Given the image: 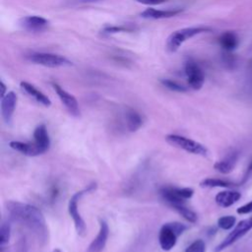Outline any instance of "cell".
Here are the masks:
<instances>
[{
	"instance_id": "8",
	"label": "cell",
	"mask_w": 252,
	"mask_h": 252,
	"mask_svg": "<svg viewBox=\"0 0 252 252\" xmlns=\"http://www.w3.org/2000/svg\"><path fill=\"white\" fill-rule=\"evenodd\" d=\"M185 75L190 88L200 90L205 81V75L200 66L193 60H188L185 64Z\"/></svg>"
},
{
	"instance_id": "32",
	"label": "cell",
	"mask_w": 252,
	"mask_h": 252,
	"mask_svg": "<svg viewBox=\"0 0 252 252\" xmlns=\"http://www.w3.org/2000/svg\"><path fill=\"white\" fill-rule=\"evenodd\" d=\"M251 171H252V161H250L249 165L247 166V170H246V172H247V173H250Z\"/></svg>"
},
{
	"instance_id": "30",
	"label": "cell",
	"mask_w": 252,
	"mask_h": 252,
	"mask_svg": "<svg viewBox=\"0 0 252 252\" xmlns=\"http://www.w3.org/2000/svg\"><path fill=\"white\" fill-rule=\"evenodd\" d=\"M136 1L144 5H158V4L164 3L166 0H136Z\"/></svg>"
},
{
	"instance_id": "16",
	"label": "cell",
	"mask_w": 252,
	"mask_h": 252,
	"mask_svg": "<svg viewBox=\"0 0 252 252\" xmlns=\"http://www.w3.org/2000/svg\"><path fill=\"white\" fill-rule=\"evenodd\" d=\"M23 91H25L30 96H32L33 99H35L37 102L44 106H50L51 101L47 95H45L43 93H41L39 90H37L34 86L28 82H21L20 84Z\"/></svg>"
},
{
	"instance_id": "9",
	"label": "cell",
	"mask_w": 252,
	"mask_h": 252,
	"mask_svg": "<svg viewBox=\"0 0 252 252\" xmlns=\"http://www.w3.org/2000/svg\"><path fill=\"white\" fill-rule=\"evenodd\" d=\"M52 87H53L54 91L56 92L57 95L59 96L60 100L62 101V103L68 109V111L74 116H79L80 108H79V103H78L76 97L73 94L66 92L62 87H60L56 83H52Z\"/></svg>"
},
{
	"instance_id": "21",
	"label": "cell",
	"mask_w": 252,
	"mask_h": 252,
	"mask_svg": "<svg viewBox=\"0 0 252 252\" xmlns=\"http://www.w3.org/2000/svg\"><path fill=\"white\" fill-rule=\"evenodd\" d=\"M200 186L206 187V188H214V187L227 188V187L233 186V183L223 179H219V178H206L200 182Z\"/></svg>"
},
{
	"instance_id": "13",
	"label": "cell",
	"mask_w": 252,
	"mask_h": 252,
	"mask_svg": "<svg viewBox=\"0 0 252 252\" xmlns=\"http://www.w3.org/2000/svg\"><path fill=\"white\" fill-rule=\"evenodd\" d=\"M9 146L13 150H15V151H17V152H19V153H21L25 156H29V157H35V156L43 154L34 142L33 143H28V142L12 141V142L9 143Z\"/></svg>"
},
{
	"instance_id": "31",
	"label": "cell",
	"mask_w": 252,
	"mask_h": 252,
	"mask_svg": "<svg viewBox=\"0 0 252 252\" xmlns=\"http://www.w3.org/2000/svg\"><path fill=\"white\" fill-rule=\"evenodd\" d=\"M0 86H1V97H3L6 94V86L2 81L0 83Z\"/></svg>"
},
{
	"instance_id": "17",
	"label": "cell",
	"mask_w": 252,
	"mask_h": 252,
	"mask_svg": "<svg viewBox=\"0 0 252 252\" xmlns=\"http://www.w3.org/2000/svg\"><path fill=\"white\" fill-rule=\"evenodd\" d=\"M181 9H172V10H157L154 8H148L141 13V17L145 19H165L171 18L179 13H181Z\"/></svg>"
},
{
	"instance_id": "10",
	"label": "cell",
	"mask_w": 252,
	"mask_h": 252,
	"mask_svg": "<svg viewBox=\"0 0 252 252\" xmlns=\"http://www.w3.org/2000/svg\"><path fill=\"white\" fill-rule=\"evenodd\" d=\"M17 104V94L14 92L7 93L3 97H1V113L6 124H11L13 119V114Z\"/></svg>"
},
{
	"instance_id": "7",
	"label": "cell",
	"mask_w": 252,
	"mask_h": 252,
	"mask_svg": "<svg viewBox=\"0 0 252 252\" xmlns=\"http://www.w3.org/2000/svg\"><path fill=\"white\" fill-rule=\"evenodd\" d=\"M252 229V217L240 220L229 234L215 248L214 252H221L226 247L233 244L235 241L244 236L249 230Z\"/></svg>"
},
{
	"instance_id": "2",
	"label": "cell",
	"mask_w": 252,
	"mask_h": 252,
	"mask_svg": "<svg viewBox=\"0 0 252 252\" xmlns=\"http://www.w3.org/2000/svg\"><path fill=\"white\" fill-rule=\"evenodd\" d=\"M187 229V225L181 222H167L164 223L158 233V242L162 250H171L177 241L178 236H180Z\"/></svg>"
},
{
	"instance_id": "23",
	"label": "cell",
	"mask_w": 252,
	"mask_h": 252,
	"mask_svg": "<svg viewBox=\"0 0 252 252\" xmlns=\"http://www.w3.org/2000/svg\"><path fill=\"white\" fill-rule=\"evenodd\" d=\"M235 222L236 219L234 216H223L218 220V226L221 229L228 230L235 225Z\"/></svg>"
},
{
	"instance_id": "11",
	"label": "cell",
	"mask_w": 252,
	"mask_h": 252,
	"mask_svg": "<svg viewBox=\"0 0 252 252\" xmlns=\"http://www.w3.org/2000/svg\"><path fill=\"white\" fill-rule=\"evenodd\" d=\"M109 235V227L104 220L99 219V230L96 237L92 241L88 248V252H101L105 247Z\"/></svg>"
},
{
	"instance_id": "3",
	"label": "cell",
	"mask_w": 252,
	"mask_h": 252,
	"mask_svg": "<svg viewBox=\"0 0 252 252\" xmlns=\"http://www.w3.org/2000/svg\"><path fill=\"white\" fill-rule=\"evenodd\" d=\"M209 31H210V28H207V27H190V28H184V29L175 31L168 36L166 41V48L168 51L174 52L187 39L199 33L206 32Z\"/></svg>"
},
{
	"instance_id": "28",
	"label": "cell",
	"mask_w": 252,
	"mask_h": 252,
	"mask_svg": "<svg viewBox=\"0 0 252 252\" xmlns=\"http://www.w3.org/2000/svg\"><path fill=\"white\" fill-rule=\"evenodd\" d=\"M237 214L239 215H246V214H250L252 213V201H250L249 203L239 207L237 210H236Z\"/></svg>"
},
{
	"instance_id": "4",
	"label": "cell",
	"mask_w": 252,
	"mask_h": 252,
	"mask_svg": "<svg viewBox=\"0 0 252 252\" xmlns=\"http://www.w3.org/2000/svg\"><path fill=\"white\" fill-rule=\"evenodd\" d=\"M95 188V184H91L88 186V188L82 190V191H79V192H76L75 194L72 195V197L70 198L69 200V203H68V212H69V215L71 216V218L73 219V221H74V224H75V228L77 230V233L80 235V236H85L86 232H87V225H86V222L85 220H83V218L81 217L80 213H79V210H78V202L79 200L81 199V197L87 192H90L92 190H94Z\"/></svg>"
},
{
	"instance_id": "34",
	"label": "cell",
	"mask_w": 252,
	"mask_h": 252,
	"mask_svg": "<svg viewBox=\"0 0 252 252\" xmlns=\"http://www.w3.org/2000/svg\"><path fill=\"white\" fill-rule=\"evenodd\" d=\"M83 2H95V1H98V0H82Z\"/></svg>"
},
{
	"instance_id": "24",
	"label": "cell",
	"mask_w": 252,
	"mask_h": 252,
	"mask_svg": "<svg viewBox=\"0 0 252 252\" xmlns=\"http://www.w3.org/2000/svg\"><path fill=\"white\" fill-rule=\"evenodd\" d=\"M160 82L165 88H167L170 91L178 92V93H184V92L187 91L186 87H184L183 85H181V84H179L175 81H172V80H169V79H162Z\"/></svg>"
},
{
	"instance_id": "5",
	"label": "cell",
	"mask_w": 252,
	"mask_h": 252,
	"mask_svg": "<svg viewBox=\"0 0 252 252\" xmlns=\"http://www.w3.org/2000/svg\"><path fill=\"white\" fill-rule=\"evenodd\" d=\"M165 141L178 149L184 150L187 153L193 154V155H198V156H207L208 154V149L202 145L199 142H196L194 140H191L189 138L176 135V134H169L165 136Z\"/></svg>"
},
{
	"instance_id": "18",
	"label": "cell",
	"mask_w": 252,
	"mask_h": 252,
	"mask_svg": "<svg viewBox=\"0 0 252 252\" xmlns=\"http://www.w3.org/2000/svg\"><path fill=\"white\" fill-rule=\"evenodd\" d=\"M236 160H237V155L235 153L230 154L227 157H225L223 159L215 162L214 168L222 174L230 173L235 166Z\"/></svg>"
},
{
	"instance_id": "15",
	"label": "cell",
	"mask_w": 252,
	"mask_h": 252,
	"mask_svg": "<svg viewBox=\"0 0 252 252\" xmlns=\"http://www.w3.org/2000/svg\"><path fill=\"white\" fill-rule=\"evenodd\" d=\"M241 198V194L238 191H221L219 192L216 197V203L222 208H227L235 204Z\"/></svg>"
},
{
	"instance_id": "33",
	"label": "cell",
	"mask_w": 252,
	"mask_h": 252,
	"mask_svg": "<svg viewBox=\"0 0 252 252\" xmlns=\"http://www.w3.org/2000/svg\"><path fill=\"white\" fill-rule=\"evenodd\" d=\"M51 252H63L61 249H59V248H56V249H54V250H52Z\"/></svg>"
},
{
	"instance_id": "6",
	"label": "cell",
	"mask_w": 252,
	"mask_h": 252,
	"mask_svg": "<svg viewBox=\"0 0 252 252\" xmlns=\"http://www.w3.org/2000/svg\"><path fill=\"white\" fill-rule=\"evenodd\" d=\"M28 59L37 65L56 68L62 66L72 65V62L68 60L66 57L54 54V53H46V52H35L32 53L28 56Z\"/></svg>"
},
{
	"instance_id": "22",
	"label": "cell",
	"mask_w": 252,
	"mask_h": 252,
	"mask_svg": "<svg viewBox=\"0 0 252 252\" xmlns=\"http://www.w3.org/2000/svg\"><path fill=\"white\" fill-rule=\"evenodd\" d=\"M179 215H181L186 220H188L189 222H196L197 221V214L195 212H193L192 210L188 209L185 204L184 205H176L172 207Z\"/></svg>"
},
{
	"instance_id": "19",
	"label": "cell",
	"mask_w": 252,
	"mask_h": 252,
	"mask_svg": "<svg viewBox=\"0 0 252 252\" xmlns=\"http://www.w3.org/2000/svg\"><path fill=\"white\" fill-rule=\"evenodd\" d=\"M125 121H126V127L130 132L137 131L143 124L141 115L134 109H128L126 111Z\"/></svg>"
},
{
	"instance_id": "25",
	"label": "cell",
	"mask_w": 252,
	"mask_h": 252,
	"mask_svg": "<svg viewBox=\"0 0 252 252\" xmlns=\"http://www.w3.org/2000/svg\"><path fill=\"white\" fill-rule=\"evenodd\" d=\"M11 234V227L8 222H3L0 227V246L3 248L8 243Z\"/></svg>"
},
{
	"instance_id": "26",
	"label": "cell",
	"mask_w": 252,
	"mask_h": 252,
	"mask_svg": "<svg viewBox=\"0 0 252 252\" xmlns=\"http://www.w3.org/2000/svg\"><path fill=\"white\" fill-rule=\"evenodd\" d=\"M206 245L202 239H197L192 242L185 250V252H205Z\"/></svg>"
},
{
	"instance_id": "20",
	"label": "cell",
	"mask_w": 252,
	"mask_h": 252,
	"mask_svg": "<svg viewBox=\"0 0 252 252\" xmlns=\"http://www.w3.org/2000/svg\"><path fill=\"white\" fill-rule=\"evenodd\" d=\"M219 43L224 50L231 51L237 47L238 38L234 32H225L220 35Z\"/></svg>"
},
{
	"instance_id": "1",
	"label": "cell",
	"mask_w": 252,
	"mask_h": 252,
	"mask_svg": "<svg viewBox=\"0 0 252 252\" xmlns=\"http://www.w3.org/2000/svg\"><path fill=\"white\" fill-rule=\"evenodd\" d=\"M6 209L14 220L30 229L41 243L48 241L46 220L39 209L18 201L7 202Z\"/></svg>"
},
{
	"instance_id": "29",
	"label": "cell",
	"mask_w": 252,
	"mask_h": 252,
	"mask_svg": "<svg viewBox=\"0 0 252 252\" xmlns=\"http://www.w3.org/2000/svg\"><path fill=\"white\" fill-rule=\"evenodd\" d=\"M17 252H27V245L25 237H21L17 243Z\"/></svg>"
},
{
	"instance_id": "14",
	"label": "cell",
	"mask_w": 252,
	"mask_h": 252,
	"mask_svg": "<svg viewBox=\"0 0 252 252\" xmlns=\"http://www.w3.org/2000/svg\"><path fill=\"white\" fill-rule=\"evenodd\" d=\"M33 139H34L33 142L41 150L42 153H45L48 151L50 147V139L48 136L46 126L44 124H40L34 129Z\"/></svg>"
},
{
	"instance_id": "27",
	"label": "cell",
	"mask_w": 252,
	"mask_h": 252,
	"mask_svg": "<svg viewBox=\"0 0 252 252\" xmlns=\"http://www.w3.org/2000/svg\"><path fill=\"white\" fill-rule=\"evenodd\" d=\"M125 31H127V29L124 27L112 26V27H105L102 30V32L103 33H115V32H125Z\"/></svg>"
},
{
	"instance_id": "12",
	"label": "cell",
	"mask_w": 252,
	"mask_h": 252,
	"mask_svg": "<svg viewBox=\"0 0 252 252\" xmlns=\"http://www.w3.org/2000/svg\"><path fill=\"white\" fill-rule=\"evenodd\" d=\"M49 22L40 16H26L20 20L23 29L29 32H40L48 27Z\"/></svg>"
}]
</instances>
